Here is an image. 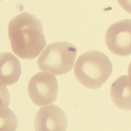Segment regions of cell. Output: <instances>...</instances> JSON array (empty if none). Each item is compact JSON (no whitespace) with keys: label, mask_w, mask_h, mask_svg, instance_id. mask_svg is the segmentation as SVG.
<instances>
[{"label":"cell","mask_w":131,"mask_h":131,"mask_svg":"<svg viewBox=\"0 0 131 131\" xmlns=\"http://www.w3.org/2000/svg\"><path fill=\"white\" fill-rule=\"evenodd\" d=\"M21 65L17 57L10 52H3L0 56V83L9 86L16 83L21 74Z\"/></svg>","instance_id":"7"},{"label":"cell","mask_w":131,"mask_h":131,"mask_svg":"<svg viewBox=\"0 0 131 131\" xmlns=\"http://www.w3.org/2000/svg\"><path fill=\"white\" fill-rule=\"evenodd\" d=\"M128 76H129V79L130 81L131 82V61L129 65L128 69Z\"/></svg>","instance_id":"10"},{"label":"cell","mask_w":131,"mask_h":131,"mask_svg":"<svg viewBox=\"0 0 131 131\" xmlns=\"http://www.w3.org/2000/svg\"><path fill=\"white\" fill-rule=\"evenodd\" d=\"M112 70L110 59L99 51H87L80 55L74 69L78 82L93 89L102 87L112 74Z\"/></svg>","instance_id":"2"},{"label":"cell","mask_w":131,"mask_h":131,"mask_svg":"<svg viewBox=\"0 0 131 131\" xmlns=\"http://www.w3.org/2000/svg\"><path fill=\"white\" fill-rule=\"evenodd\" d=\"M8 35L13 52L23 59L36 58L46 44L40 20L28 13H20L11 20Z\"/></svg>","instance_id":"1"},{"label":"cell","mask_w":131,"mask_h":131,"mask_svg":"<svg viewBox=\"0 0 131 131\" xmlns=\"http://www.w3.org/2000/svg\"><path fill=\"white\" fill-rule=\"evenodd\" d=\"M105 42L115 55L125 57L131 54V19L120 20L110 26L105 34Z\"/></svg>","instance_id":"5"},{"label":"cell","mask_w":131,"mask_h":131,"mask_svg":"<svg viewBox=\"0 0 131 131\" xmlns=\"http://www.w3.org/2000/svg\"><path fill=\"white\" fill-rule=\"evenodd\" d=\"M77 50L69 42L49 44L37 60L39 68L54 75L67 73L72 69Z\"/></svg>","instance_id":"3"},{"label":"cell","mask_w":131,"mask_h":131,"mask_svg":"<svg viewBox=\"0 0 131 131\" xmlns=\"http://www.w3.org/2000/svg\"><path fill=\"white\" fill-rule=\"evenodd\" d=\"M28 93L33 103L43 106L55 102L58 93V85L56 78L50 73L39 72L29 80Z\"/></svg>","instance_id":"4"},{"label":"cell","mask_w":131,"mask_h":131,"mask_svg":"<svg viewBox=\"0 0 131 131\" xmlns=\"http://www.w3.org/2000/svg\"><path fill=\"white\" fill-rule=\"evenodd\" d=\"M122 8L126 12L131 14V0H117Z\"/></svg>","instance_id":"9"},{"label":"cell","mask_w":131,"mask_h":131,"mask_svg":"<svg viewBox=\"0 0 131 131\" xmlns=\"http://www.w3.org/2000/svg\"><path fill=\"white\" fill-rule=\"evenodd\" d=\"M110 96L120 109L131 111V82L128 76H120L113 82L110 87Z\"/></svg>","instance_id":"8"},{"label":"cell","mask_w":131,"mask_h":131,"mask_svg":"<svg viewBox=\"0 0 131 131\" xmlns=\"http://www.w3.org/2000/svg\"><path fill=\"white\" fill-rule=\"evenodd\" d=\"M67 126V115L55 105L40 108L35 117V130L63 131L66 130Z\"/></svg>","instance_id":"6"}]
</instances>
